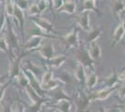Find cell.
<instances>
[{
	"instance_id": "1",
	"label": "cell",
	"mask_w": 125,
	"mask_h": 112,
	"mask_svg": "<svg viewBox=\"0 0 125 112\" xmlns=\"http://www.w3.org/2000/svg\"><path fill=\"white\" fill-rule=\"evenodd\" d=\"M91 94H86L83 91L78 90V94L76 97V106H77V112H84L88 109L90 104L92 103Z\"/></svg>"
},
{
	"instance_id": "2",
	"label": "cell",
	"mask_w": 125,
	"mask_h": 112,
	"mask_svg": "<svg viewBox=\"0 0 125 112\" xmlns=\"http://www.w3.org/2000/svg\"><path fill=\"white\" fill-rule=\"evenodd\" d=\"M60 39L64 44L65 49H78L79 48V41H78V30L73 29L66 36L60 37Z\"/></svg>"
},
{
	"instance_id": "3",
	"label": "cell",
	"mask_w": 125,
	"mask_h": 112,
	"mask_svg": "<svg viewBox=\"0 0 125 112\" xmlns=\"http://www.w3.org/2000/svg\"><path fill=\"white\" fill-rule=\"evenodd\" d=\"M78 50L77 56H78V61L80 64H82L84 67H90L93 69L94 65L95 64V61H94L93 59L91 58L90 54H89L88 50L86 49H77Z\"/></svg>"
},
{
	"instance_id": "4",
	"label": "cell",
	"mask_w": 125,
	"mask_h": 112,
	"mask_svg": "<svg viewBox=\"0 0 125 112\" xmlns=\"http://www.w3.org/2000/svg\"><path fill=\"white\" fill-rule=\"evenodd\" d=\"M22 55L19 57H13L10 58V69H9V76L10 80L18 79V77L21 73V59Z\"/></svg>"
},
{
	"instance_id": "5",
	"label": "cell",
	"mask_w": 125,
	"mask_h": 112,
	"mask_svg": "<svg viewBox=\"0 0 125 112\" xmlns=\"http://www.w3.org/2000/svg\"><path fill=\"white\" fill-rule=\"evenodd\" d=\"M32 21L35 23V25L39 28L40 30H42L43 32H45L46 34H51V33L54 32L53 30V25L50 21H48L47 19L44 18H35L32 17Z\"/></svg>"
},
{
	"instance_id": "6",
	"label": "cell",
	"mask_w": 125,
	"mask_h": 112,
	"mask_svg": "<svg viewBox=\"0 0 125 112\" xmlns=\"http://www.w3.org/2000/svg\"><path fill=\"white\" fill-rule=\"evenodd\" d=\"M38 53L41 55L45 60H50L52 57L55 56V51H54V46L52 43L47 42L41 44V46L37 49Z\"/></svg>"
},
{
	"instance_id": "7",
	"label": "cell",
	"mask_w": 125,
	"mask_h": 112,
	"mask_svg": "<svg viewBox=\"0 0 125 112\" xmlns=\"http://www.w3.org/2000/svg\"><path fill=\"white\" fill-rule=\"evenodd\" d=\"M76 22L78 23L80 28L84 31L89 32L91 30L90 27V12L89 11H81V13L76 17Z\"/></svg>"
},
{
	"instance_id": "8",
	"label": "cell",
	"mask_w": 125,
	"mask_h": 112,
	"mask_svg": "<svg viewBox=\"0 0 125 112\" xmlns=\"http://www.w3.org/2000/svg\"><path fill=\"white\" fill-rule=\"evenodd\" d=\"M117 87H113V88H104L100 91H97L91 94V99L92 101H102V100H105L107 99L111 93L116 90Z\"/></svg>"
},
{
	"instance_id": "9",
	"label": "cell",
	"mask_w": 125,
	"mask_h": 112,
	"mask_svg": "<svg viewBox=\"0 0 125 112\" xmlns=\"http://www.w3.org/2000/svg\"><path fill=\"white\" fill-rule=\"evenodd\" d=\"M7 42L9 45H11L13 48L19 49V40L16 36V33L14 32V29L11 25L10 21H8V32H7Z\"/></svg>"
},
{
	"instance_id": "10",
	"label": "cell",
	"mask_w": 125,
	"mask_h": 112,
	"mask_svg": "<svg viewBox=\"0 0 125 112\" xmlns=\"http://www.w3.org/2000/svg\"><path fill=\"white\" fill-rule=\"evenodd\" d=\"M42 38H43V37H41V36H32L23 45V48L25 50H29V51H33L36 49L37 50L41 46Z\"/></svg>"
},
{
	"instance_id": "11",
	"label": "cell",
	"mask_w": 125,
	"mask_h": 112,
	"mask_svg": "<svg viewBox=\"0 0 125 112\" xmlns=\"http://www.w3.org/2000/svg\"><path fill=\"white\" fill-rule=\"evenodd\" d=\"M51 98L53 99L54 101H56V103L61 100H69V101L72 100V98L65 92L63 88H60V87L52 90L51 93Z\"/></svg>"
},
{
	"instance_id": "12",
	"label": "cell",
	"mask_w": 125,
	"mask_h": 112,
	"mask_svg": "<svg viewBox=\"0 0 125 112\" xmlns=\"http://www.w3.org/2000/svg\"><path fill=\"white\" fill-rule=\"evenodd\" d=\"M88 51H89L90 56H91V58L93 59L94 61L101 58L102 51H101V48H100L99 44L97 43V41H94V42L89 44Z\"/></svg>"
},
{
	"instance_id": "13",
	"label": "cell",
	"mask_w": 125,
	"mask_h": 112,
	"mask_svg": "<svg viewBox=\"0 0 125 112\" xmlns=\"http://www.w3.org/2000/svg\"><path fill=\"white\" fill-rule=\"evenodd\" d=\"M86 71L85 67L82 64L78 63L76 68L74 70V78L78 80L79 83H85L86 82Z\"/></svg>"
},
{
	"instance_id": "14",
	"label": "cell",
	"mask_w": 125,
	"mask_h": 112,
	"mask_svg": "<svg viewBox=\"0 0 125 112\" xmlns=\"http://www.w3.org/2000/svg\"><path fill=\"white\" fill-rule=\"evenodd\" d=\"M66 61V57L63 54H59V55H55L54 57L52 59L48 60L47 63L48 65L52 68H59L60 66H62V64Z\"/></svg>"
},
{
	"instance_id": "15",
	"label": "cell",
	"mask_w": 125,
	"mask_h": 112,
	"mask_svg": "<svg viewBox=\"0 0 125 112\" xmlns=\"http://www.w3.org/2000/svg\"><path fill=\"white\" fill-rule=\"evenodd\" d=\"M54 108L57 109V111L60 112H71L72 110V104L69 100H61L53 106Z\"/></svg>"
},
{
	"instance_id": "16",
	"label": "cell",
	"mask_w": 125,
	"mask_h": 112,
	"mask_svg": "<svg viewBox=\"0 0 125 112\" xmlns=\"http://www.w3.org/2000/svg\"><path fill=\"white\" fill-rule=\"evenodd\" d=\"M13 16L17 19V21L19 22V25L21 27V30L23 32V29H24V14H23V10H21L16 4H14Z\"/></svg>"
},
{
	"instance_id": "17",
	"label": "cell",
	"mask_w": 125,
	"mask_h": 112,
	"mask_svg": "<svg viewBox=\"0 0 125 112\" xmlns=\"http://www.w3.org/2000/svg\"><path fill=\"white\" fill-rule=\"evenodd\" d=\"M24 68L26 70H28V71H30L32 74L34 75L36 78H38L39 77V75L42 74L43 75V70L40 66H38L37 64H35L34 63H32L31 61H27L25 63V65H24Z\"/></svg>"
},
{
	"instance_id": "18",
	"label": "cell",
	"mask_w": 125,
	"mask_h": 112,
	"mask_svg": "<svg viewBox=\"0 0 125 112\" xmlns=\"http://www.w3.org/2000/svg\"><path fill=\"white\" fill-rule=\"evenodd\" d=\"M102 31H103V27H99V28H95V29H93V30H90L88 34H87V37H86V41L89 44L94 42V41H96L101 36Z\"/></svg>"
},
{
	"instance_id": "19",
	"label": "cell",
	"mask_w": 125,
	"mask_h": 112,
	"mask_svg": "<svg viewBox=\"0 0 125 112\" xmlns=\"http://www.w3.org/2000/svg\"><path fill=\"white\" fill-rule=\"evenodd\" d=\"M124 34H125L124 28H123V26H122V24L120 23V24L118 25V27L116 28V30H115V32H114L113 42H112V44H111V47H112V48L116 47V45L120 42V39H121L122 37L124 36Z\"/></svg>"
},
{
	"instance_id": "20",
	"label": "cell",
	"mask_w": 125,
	"mask_h": 112,
	"mask_svg": "<svg viewBox=\"0 0 125 112\" xmlns=\"http://www.w3.org/2000/svg\"><path fill=\"white\" fill-rule=\"evenodd\" d=\"M111 10L113 11L115 15H120L125 10V5L121 0H112Z\"/></svg>"
},
{
	"instance_id": "21",
	"label": "cell",
	"mask_w": 125,
	"mask_h": 112,
	"mask_svg": "<svg viewBox=\"0 0 125 112\" xmlns=\"http://www.w3.org/2000/svg\"><path fill=\"white\" fill-rule=\"evenodd\" d=\"M118 82H119V79H118L117 72H113L108 77L105 78L104 85H105V88H113V87H117Z\"/></svg>"
},
{
	"instance_id": "22",
	"label": "cell",
	"mask_w": 125,
	"mask_h": 112,
	"mask_svg": "<svg viewBox=\"0 0 125 112\" xmlns=\"http://www.w3.org/2000/svg\"><path fill=\"white\" fill-rule=\"evenodd\" d=\"M59 12H67L69 14H74L76 11V4L73 1H65L61 9L58 10Z\"/></svg>"
},
{
	"instance_id": "23",
	"label": "cell",
	"mask_w": 125,
	"mask_h": 112,
	"mask_svg": "<svg viewBox=\"0 0 125 112\" xmlns=\"http://www.w3.org/2000/svg\"><path fill=\"white\" fill-rule=\"evenodd\" d=\"M46 99L42 98L40 101L37 102V103H32L29 107L25 109V112H41L42 107L44 106V104L46 103Z\"/></svg>"
},
{
	"instance_id": "24",
	"label": "cell",
	"mask_w": 125,
	"mask_h": 112,
	"mask_svg": "<svg viewBox=\"0 0 125 112\" xmlns=\"http://www.w3.org/2000/svg\"><path fill=\"white\" fill-rule=\"evenodd\" d=\"M98 82V76L95 74L94 72H91L89 75L86 76V82L85 84L87 85L89 89L94 88Z\"/></svg>"
},
{
	"instance_id": "25",
	"label": "cell",
	"mask_w": 125,
	"mask_h": 112,
	"mask_svg": "<svg viewBox=\"0 0 125 112\" xmlns=\"http://www.w3.org/2000/svg\"><path fill=\"white\" fill-rule=\"evenodd\" d=\"M60 82H61V81L58 80V79H52V80H50L47 83L41 84V87L44 92H50V91L54 90V89H56V88H58Z\"/></svg>"
},
{
	"instance_id": "26",
	"label": "cell",
	"mask_w": 125,
	"mask_h": 112,
	"mask_svg": "<svg viewBox=\"0 0 125 112\" xmlns=\"http://www.w3.org/2000/svg\"><path fill=\"white\" fill-rule=\"evenodd\" d=\"M82 11H89V12L90 11H94V12H96L98 14H101L99 10L96 8V4L93 0H84Z\"/></svg>"
},
{
	"instance_id": "27",
	"label": "cell",
	"mask_w": 125,
	"mask_h": 112,
	"mask_svg": "<svg viewBox=\"0 0 125 112\" xmlns=\"http://www.w3.org/2000/svg\"><path fill=\"white\" fill-rule=\"evenodd\" d=\"M24 91L26 92V93H27V95H28V97H29V99H30V101L32 103H37V102L40 101L42 98H44V97H40V96L38 95L36 92V91L34 89H32L30 86H28L27 88H25Z\"/></svg>"
},
{
	"instance_id": "28",
	"label": "cell",
	"mask_w": 125,
	"mask_h": 112,
	"mask_svg": "<svg viewBox=\"0 0 125 112\" xmlns=\"http://www.w3.org/2000/svg\"><path fill=\"white\" fill-rule=\"evenodd\" d=\"M58 80L61 82H62L63 84H70L73 81V78L71 77V75L69 73L65 72V71H62V72L59 73V79Z\"/></svg>"
},
{
	"instance_id": "29",
	"label": "cell",
	"mask_w": 125,
	"mask_h": 112,
	"mask_svg": "<svg viewBox=\"0 0 125 112\" xmlns=\"http://www.w3.org/2000/svg\"><path fill=\"white\" fill-rule=\"evenodd\" d=\"M17 81H18V84L21 86V88H23V89H25V88H27L29 86V80H28V78L26 77V75L22 71L20 74V76L18 77Z\"/></svg>"
},
{
	"instance_id": "30",
	"label": "cell",
	"mask_w": 125,
	"mask_h": 112,
	"mask_svg": "<svg viewBox=\"0 0 125 112\" xmlns=\"http://www.w3.org/2000/svg\"><path fill=\"white\" fill-rule=\"evenodd\" d=\"M5 10L6 14L8 16H13V10H14V3L12 2V0H7L5 5Z\"/></svg>"
},
{
	"instance_id": "31",
	"label": "cell",
	"mask_w": 125,
	"mask_h": 112,
	"mask_svg": "<svg viewBox=\"0 0 125 112\" xmlns=\"http://www.w3.org/2000/svg\"><path fill=\"white\" fill-rule=\"evenodd\" d=\"M53 79V72L51 71V70H48V71H45L41 77V80H40V83L41 84H45L49 82L50 80H52Z\"/></svg>"
},
{
	"instance_id": "32",
	"label": "cell",
	"mask_w": 125,
	"mask_h": 112,
	"mask_svg": "<svg viewBox=\"0 0 125 112\" xmlns=\"http://www.w3.org/2000/svg\"><path fill=\"white\" fill-rule=\"evenodd\" d=\"M11 112H25V107L21 102L17 101L16 103H14V105H12Z\"/></svg>"
},
{
	"instance_id": "33",
	"label": "cell",
	"mask_w": 125,
	"mask_h": 112,
	"mask_svg": "<svg viewBox=\"0 0 125 112\" xmlns=\"http://www.w3.org/2000/svg\"><path fill=\"white\" fill-rule=\"evenodd\" d=\"M0 51H2L6 54L10 53L9 51V44L7 42L5 37H0Z\"/></svg>"
},
{
	"instance_id": "34",
	"label": "cell",
	"mask_w": 125,
	"mask_h": 112,
	"mask_svg": "<svg viewBox=\"0 0 125 112\" xmlns=\"http://www.w3.org/2000/svg\"><path fill=\"white\" fill-rule=\"evenodd\" d=\"M38 12H39V10H38V8H37V4H32L28 8V14L31 17H35L36 15H37Z\"/></svg>"
},
{
	"instance_id": "35",
	"label": "cell",
	"mask_w": 125,
	"mask_h": 112,
	"mask_svg": "<svg viewBox=\"0 0 125 112\" xmlns=\"http://www.w3.org/2000/svg\"><path fill=\"white\" fill-rule=\"evenodd\" d=\"M52 5L53 7V9L55 10H58L59 9L62 8V6L63 5L64 3V0H52Z\"/></svg>"
},
{
	"instance_id": "36",
	"label": "cell",
	"mask_w": 125,
	"mask_h": 112,
	"mask_svg": "<svg viewBox=\"0 0 125 112\" xmlns=\"http://www.w3.org/2000/svg\"><path fill=\"white\" fill-rule=\"evenodd\" d=\"M37 8H38L39 12H42V11H44L46 9H47L48 2L47 1H45V0H39V2L37 3Z\"/></svg>"
},
{
	"instance_id": "37",
	"label": "cell",
	"mask_w": 125,
	"mask_h": 112,
	"mask_svg": "<svg viewBox=\"0 0 125 112\" xmlns=\"http://www.w3.org/2000/svg\"><path fill=\"white\" fill-rule=\"evenodd\" d=\"M16 5L18 6L21 10H24L29 8V7H28V2H27V0H18V2L16 3Z\"/></svg>"
},
{
	"instance_id": "38",
	"label": "cell",
	"mask_w": 125,
	"mask_h": 112,
	"mask_svg": "<svg viewBox=\"0 0 125 112\" xmlns=\"http://www.w3.org/2000/svg\"><path fill=\"white\" fill-rule=\"evenodd\" d=\"M10 83V81L6 82V83H4L3 85L0 86V102L2 101V99H3V97H4V94H5V92H6V90H7V88H8V86H9Z\"/></svg>"
},
{
	"instance_id": "39",
	"label": "cell",
	"mask_w": 125,
	"mask_h": 112,
	"mask_svg": "<svg viewBox=\"0 0 125 112\" xmlns=\"http://www.w3.org/2000/svg\"><path fill=\"white\" fill-rule=\"evenodd\" d=\"M5 22H6V15L4 13H0V31L4 27Z\"/></svg>"
},
{
	"instance_id": "40",
	"label": "cell",
	"mask_w": 125,
	"mask_h": 112,
	"mask_svg": "<svg viewBox=\"0 0 125 112\" xmlns=\"http://www.w3.org/2000/svg\"><path fill=\"white\" fill-rule=\"evenodd\" d=\"M119 96L121 99H124L125 98V83L123 85L120 86V90H119Z\"/></svg>"
},
{
	"instance_id": "41",
	"label": "cell",
	"mask_w": 125,
	"mask_h": 112,
	"mask_svg": "<svg viewBox=\"0 0 125 112\" xmlns=\"http://www.w3.org/2000/svg\"><path fill=\"white\" fill-rule=\"evenodd\" d=\"M117 75H118L119 81H124V80H125V70L120 71L119 73H117Z\"/></svg>"
},
{
	"instance_id": "42",
	"label": "cell",
	"mask_w": 125,
	"mask_h": 112,
	"mask_svg": "<svg viewBox=\"0 0 125 112\" xmlns=\"http://www.w3.org/2000/svg\"><path fill=\"white\" fill-rule=\"evenodd\" d=\"M8 78H10L9 73H8V74H6V75H1V76H0V86L3 85L4 83H6L5 81H6V80H7Z\"/></svg>"
},
{
	"instance_id": "43",
	"label": "cell",
	"mask_w": 125,
	"mask_h": 112,
	"mask_svg": "<svg viewBox=\"0 0 125 112\" xmlns=\"http://www.w3.org/2000/svg\"><path fill=\"white\" fill-rule=\"evenodd\" d=\"M41 112H57V109L54 108L53 107H42Z\"/></svg>"
},
{
	"instance_id": "44",
	"label": "cell",
	"mask_w": 125,
	"mask_h": 112,
	"mask_svg": "<svg viewBox=\"0 0 125 112\" xmlns=\"http://www.w3.org/2000/svg\"><path fill=\"white\" fill-rule=\"evenodd\" d=\"M11 107L12 105H10V106H4L1 112H11Z\"/></svg>"
},
{
	"instance_id": "45",
	"label": "cell",
	"mask_w": 125,
	"mask_h": 112,
	"mask_svg": "<svg viewBox=\"0 0 125 112\" xmlns=\"http://www.w3.org/2000/svg\"><path fill=\"white\" fill-rule=\"evenodd\" d=\"M120 112H125V106H120Z\"/></svg>"
},
{
	"instance_id": "46",
	"label": "cell",
	"mask_w": 125,
	"mask_h": 112,
	"mask_svg": "<svg viewBox=\"0 0 125 112\" xmlns=\"http://www.w3.org/2000/svg\"><path fill=\"white\" fill-rule=\"evenodd\" d=\"M104 112H116V110L115 109H113V110H105V111Z\"/></svg>"
},
{
	"instance_id": "47",
	"label": "cell",
	"mask_w": 125,
	"mask_h": 112,
	"mask_svg": "<svg viewBox=\"0 0 125 112\" xmlns=\"http://www.w3.org/2000/svg\"><path fill=\"white\" fill-rule=\"evenodd\" d=\"M93 1H94V3H95V4H96V3H98V2H99V0H93Z\"/></svg>"
},
{
	"instance_id": "48",
	"label": "cell",
	"mask_w": 125,
	"mask_h": 112,
	"mask_svg": "<svg viewBox=\"0 0 125 112\" xmlns=\"http://www.w3.org/2000/svg\"><path fill=\"white\" fill-rule=\"evenodd\" d=\"M45 1H47L48 3H52V0H45Z\"/></svg>"
},
{
	"instance_id": "49",
	"label": "cell",
	"mask_w": 125,
	"mask_h": 112,
	"mask_svg": "<svg viewBox=\"0 0 125 112\" xmlns=\"http://www.w3.org/2000/svg\"><path fill=\"white\" fill-rule=\"evenodd\" d=\"M1 1H2V0H0V2H1Z\"/></svg>"
},
{
	"instance_id": "50",
	"label": "cell",
	"mask_w": 125,
	"mask_h": 112,
	"mask_svg": "<svg viewBox=\"0 0 125 112\" xmlns=\"http://www.w3.org/2000/svg\"><path fill=\"white\" fill-rule=\"evenodd\" d=\"M124 106H125V104H124Z\"/></svg>"
}]
</instances>
